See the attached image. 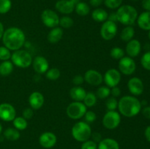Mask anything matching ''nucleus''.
Here are the masks:
<instances>
[{
    "mask_svg": "<svg viewBox=\"0 0 150 149\" xmlns=\"http://www.w3.org/2000/svg\"><path fill=\"white\" fill-rule=\"evenodd\" d=\"M75 6L70 0H59L55 4V8L62 14L69 15L75 10Z\"/></svg>",
    "mask_w": 150,
    "mask_h": 149,
    "instance_id": "6ab92c4d",
    "label": "nucleus"
},
{
    "mask_svg": "<svg viewBox=\"0 0 150 149\" xmlns=\"http://www.w3.org/2000/svg\"><path fill=\"white\" fill-rule=\"evenodd\" d=\"M4 32V26H3V24H2V23H1V22H0V39L2 38Z\"/></svg>",
    "mask_w": 150,
    "mask_h": 149,
    "instance_id": "603ef678",
    "label": "nucleus"
},
{
    "mask_svg": "<svg viewBox=\"0 0 150 149\" xmlns=\"http://www.w3.org/2000/svg\"><path fill=\"white\" fill-rule=\"evenodd\" d=\"M57 142V137L51 131L43 132L39 137V143L42 147L49 149L54 147Z\"/></svg>",
    "mask_w": 150,
    "mask_h": 149,
    "instance_id": "dca6fc26",
    "label": "nucleus"
},
{
    "mask_svg": "<svg viewBox=\"0 0 150 149\" xmlns=\"http://www.w3.org/2000/svg\"><path fill=\"white\" fill-rule=\"evenodd\" d=\"M3 136L5 139L10 141H16L21 137V134L16 128H7L4 130Z\"/></svg>",
    "mask_w": 150,
    "mask_h": 149,
    "instance_id": "bb28decb",
    "label": "nucleus"
},
{
    "mask_svg": "<svg viewBox=\"0 0 150 149\" xmlns=\"http://www.w3.org/2000/svg\"><path fill=\"white\" fill-rule=\"evenodd\" d=\"M135 35V29L132 26H126L120 33V39L124 42H129L133 39Z\"/></svg>",
    "mask_w": 150,
    "mask_h": 149,
    "instance_id": "393cba45",
    "label": "nucleus"
},
{
    "mask_svg": "<svg viewBox=\"0 0 150 149\" xmlns=\"http://www.w3.org/2000/svg\"><path fill=\"white\" fill-rule=\"evenodd\" d=\"M23 117L26 120L31 119L33 117L34 115V110L31 108H26L23 110Z\"/></svg>",
    "mask_w": 150,
    "mask_h": 149,
    "instance_id": "79ce46f5",
    "label": "nucleus"
},
{
    "mask_svg": "<svg viewBox=\"0 0 150 149\" xmlns=\"http://www.w3.org/2000/svg\"><path fill=\"white\" fill-rule=\"evenodd\" d=\"M98 101V97L96 94L92 91L86 92L84 99L83 100V103L86 105V108H92L95 106Z\"/></svg>",
    "mask_w": 150,
    "mask_h": 149,
    "instance_id": "c756f323",
    "label": "nucleus"
},
{
    "mask_svg": "<svg viewBox=\"0 0 150 149\" xmlns=\"http://www.w3.org/2000/svg\"><path fill=\"white\" fill-rule=\"evenodd\" d=\"M121 89L118 86H114V87L111 88V94L112 95L113 97H119L121 95Z\"/></svg>",
    "mask_w": 150,
    "mask_h": 149,
    "instance_id": "c03bdc74",
    "label": "nucleus"
},
{
    "mask_svg": "<svg viewBox=\"0 0 150 149\" xmlns=\"http://www.w3.org/2000/svg\"><path fill=\"white\" fill-rule=\"evenodd\" d=\"M144 136H145V137H146V140H147V141H149L150 143V125L148 126V127L145 129Z\"/></svg>",
    "mask_w": 150,
    "mask_h": 149,
    "instance_id": "8fccbe9b",
    "label": "nucleus"
},
{
    "mask_svg": "<svg viewBox=\"0 0 150 149\" xmlns=\"http://www.w3.org/2000/svg\"><path fill=\"white\" fill-rule=\"evenodd\" d=\"M70 96L73 101L76 102H83L85 96L86 94V91L81 86H73L71 88L69 92Z\"/></svg>",
    "mask_w": 150,
    "mask_h": 149,
    "instance_id": "412c9836",
    "label": "nucleus"
},
{
    "mask_svg": "<svg viewBox=\"0 0 150 149\" xmlns=\"http://www.w3.org/2000/svg\"><path fill=\"white\" fill-rule=\"evenodd\" d=\"M123 2V0H104V4L108 8L111 10L118 9Z\"/></svg>",
    "mask_w": 150,
    "mask_h": 149,
    "instance_id": "4c0bfd02",
    "label": "nucleus"
},
{
    "mask_svg": "<svg viewBox=\"0 0 150 149\" xmlns=\"http://www.w3.org/2000/svg\"><path fill=\"white\" fill-rule=\"evenodd\" d=\"M133 1H138V0H133Z\"/></svg>",
    "mask_w": 150,
    "mask_h": 149,
    "instance_id": "13d9d810",
    "label": "nucleus"
},
{
    "mask_svg": "<svg viewBox=\"0 0 150 149\" xmlns=\"http://www.w3.org/2000/svg\"><path fill=\"white\" fill-rule=\"evenodd\" d=\"M11 51L5 46H0V60L2 61H8L11 58Z\"/></svg>",
    "mask_w": 150,
    "mask_h": 149,
    "instance_id": "e433bc0d",
    "label": "nucleus"
},
{
    "mask_svg": "<svg viewBox=\"0 0 150 149\" xmlns=\"http://www.w3.org/2000/svg\"><path fill=\"white\" fill-rule=\"evenodd\" d=\"M13 124L14 128H16V129L18 131H23L27 128L28 121L23 116H16L13 121Z\"/></svg>",
    "mask_w": 150,
    "mask_h": 149,
    "instance_id": "c85d7f7f",
    "label": "nucleus"
},
{
    "mask_svg": "<svg viewBox=\"0 0 150 149\" xmlns=\"http://www.w3.org/2000/svg\"><path fill=\"white\" fill-rule=\"evenodd\" d=\"M148 38H149V39L150 40V31H148Z\"/></svg>",
    "mask_w": 150,
    "mask_h": 149,
    "instance_id": "4d7b16f0",
    "label": "nucleus"
},
{
    "mask_svg": "<svg viewBox=\"0 0 150 149\" xmlns=\"http://www.w3.org/2000/svg\"><path fill=\"white\" fill-rule=\"evenodd\" d=\"M122 75L118 70L114 68L109 69L105 72L103 76V81L106 86L111 88L117 86L121 81Z\"/></svg>",
    "mask_w": 150,
    "mask_h": 149,
    "instance_id": "9b49d317",
    "label": "nucleus"
},
{
    "mask_svg": "<svg viewBox=\"0 0 150 149\" xmlns=\"http://www.w3.org/2000/svg\"><path fill=\"white\" fill-rule=\"evenodd\" d=\"M84 119L85 122L87 124H92V123L95 122L97 119V115L95 112L92 110H88L86 111V113L84 115Z\"/></svg>",
    "mask_w": 150,
    "mask_h": 149,
    "instance_id": "ea45409f",
    "label": "nucleus"
},
{
    "mask_svg": "<svg viewBox=\"0 0 150 149\" xmlns=\"http://www.w3.org/2000/svg\"><path fill=\"white\" fill-rule=\"evenodd\" d=\"M119 71L125 75H131L136 70V64L133 58L124 56L119 60Z\"/></svg>",
    "mask_w": 150,
    "mask_h": 149,
    "instance_id": "9d476101",
    "label": "nucleus"
},
{
    "mask_svg": "<svg viewBox=\"0 0 150 149\" xmlns=\"http://www.w3.org/2000/svg\"><path fill=\"white\" fill-rule=\"evenodd\" d=\"M142 115L147 119H150V106H146L142 110Z\"/></svg>",
    "mask_w": 150,
    "mask_h": 149,
    "instance_id": "a18cd8bd",
    "label": "nucleus"
},
{
    "mask_svg": "<svg viewBox=\"0 0 150 149\" xmlns=\"http://www.w3.org/2000/svg\"><path fill=\"white\" fill-rule=\"evenodd\" d=\"M103 2V0H89V4L94 7H98Z\"/></svg>",
    "mask_w": 150,
    "mask_h": 149,
    "instance_id": "de8ad7c7",
    "label": "nucleus"
},
{
    "mask_svg": "<svg viewBox=\"0 0 150 149\" xmlns=\"http://www.w3.org/2000/svg\"><path fill=\"white\" fill-rule=\"evenodd\" d=\"M118 110L120 115L127 118L136 116L142 111L141 101L134 96L126 95L118 101Z\"/></svg>",
    "mask_w": 150,
    "mask_h": 149,
    "instance_id": "f03ea898",
    "label": "nucleus"
},
{
    "mask_svg": "<svg viewBox=\"0 0 150 149\" xmlns=\"http://www.w3.org/2000/svg\"><path fill=\"white\" fill-rule=\"evenodd\" d=\"M12 7L11 0H0V14H6Z\"/></svg>",
    "mask_w": 150,
    "mask_h": 149,
    "instance_id": "c9c22d12",
    "label": "nucleus"
},
{
    "mask_svg": "<svg viewBox=\"0 0 150 149\" xmlns=\"http://www.w3.org/2000/svg\"><path fill=\"white\" fill-rule=\"evenodd\" d=\"M127 88H128L129 91L130 92L133 96H140L143 93L144 90V83L138 77H131L127 82Z\"/></svg>",
    "mask_w": 150,
    "mask_h": 149,
    "instance_id": "ddd939ff",
    "label": "nucleus"
},
{
    "mask_svg": "<svg viewBox=\"0 0 150 149\" xmlns=\"http://www.w3.org/2000/svg\"><path fill=\"white\" fill-rule=\"evenodd\" d=\"M84 82V77L81 74H77L73 78V83L76 86H79Z\"/></svg>",
    "mask_w": 150,
    "mask_h": 149,
    "instance_id": "37998d69",
    "label": "nucleus"
},
{
    "mask_svg": "<svg viewBox=\"0 0 150 149\" xmlns=\"http://www.w3.org/2000/svg\"><path fill=\"white\" fill-rule=\"evenodd\" d=\"M108 20H111V21L113 22H117V15H116V13H111L110 15H108Z\"/></svg>",
    "mask_w": 150,
    "mask_h": 149,
    "instance_id": "3c124183",
    "label": "nucleus"
},
{
    "mask_svg": "<svg viewBox=\"0 0 150 149\" xmlns=\"http://www.w3.org/2000/svg\"><path fill=\"white\" fill-rule=\"evenodd\" d=\"M118 31V27L115 22L111 20H105L103 22L100 28L101 37L106 41L111 40L116 37Z\"/></svg>",
    "mask_w": 150,
    "mask_h": 149,
    "instance_id": "6e6552de",
    "label": "nucleus"
},
{
    "mask_svg": "<svg viewBox=\"0 0 150 149\" xmlns=\"http://www.w3.org/2000/svg\"><path fill=\"white\" fill-rule=\"evenodd\" d=\"M70 1H71L72 2H73V4H75V5H76V4H77L78 3H79V1H80V0H70Z\"/></svg>",
    "mask_w": 150,
    "mask_h": 149,
    "instance_id": "864d4df0",
    "label": "nucleus"
},
{
    "mask_svg": "<svg viewBox=\"0 0 150 149\" xmlns=\"http://www.w3.org/2000/svg\"><path fill=\"white\" fill-rule=\"evenodd\" d=\"M86 111L87 108L83 102L73 101L67 106L66 114L71 119L79 120L84 116Z\"/></svg>",
    "mask_w": 150,
    "mask_h": 149,
    "instance_id": "423d86ee",
    "label": "nucleus"
},
{
    "mask_svg": "<svg viewBox=\"0 0 150 149\" xmlns=\"http://www.w3.org/2000/svg\"><path fill=\"white\" fill-rule=\"evenodd\" d=\"M28 101H29L30 108H32L34 110H37L40 109L44 105L45 98L40 92L34 91L29 95Z\"/></svg>",
    "mask_w": 150,
    "mask_h": 149,
    "instance_id": "a211bd4d",
    "label": "nucleus"
},
{
    "mask_svg": "<svg viewBox=\"0 0 150 149\" xmlns=\"http://www.w3.org/2000/svg\"><path fill=\"white\" fill-rule=\"evenodd\" d=\"M63 34H64V32H63L62 28L59 27V26L53 28L48 32V36H47V39H48V41L50 43H57V42H59L62 39L63 37Z\"/></svg>",
    "mask_w": 150,
    "mask_h": 149,
    "instance_id": "4be33fe9",
    "label": "nucleus"
},
{
    "mask_svg": "<svg viewBox=\"0 0 150 149\" xmlns=\"http://www.w3.org/2000/svg\"><path fill=\"white\" fill-rule=\"evenodd\" d=\"M105 106H106L108 111L109 110H116L117 108H118V101H117V98L113 97H108L105 102Z\"/></svg>",
    "mask_w": 150,
    "mask_h": 149,
    "instance_id": "f704fd0d",
    "label": "nucleus"
},
{
    "mask_svg": "<svg viewBox=\"0 0 150 149\" xmlns=\"http://www.w3.org/2000/svg\"><path fill=\"white\" fill-rule=\"evenodd\" d=\"M142 51V44L138 39H133L127 42L125 48V52L127 56L130 58H135L138 56Z\"/></svg>",
    "mask_w": 150,
    "mask_h": 149,
    "instance_id": "f3484780",
    "label": "nucleus"
},
{
    "mask_svg": "<svg viewBox=\"0 0 150 149\" xmlns=\"http://www.w3.org/2000/svg\"><path fill=\"white\" fill-rule=\"evenodd\" d=\"M75 11L79 15L86 16L90 12V7L86 3L83 2V1H79L75 6Z\"/></svg>",
    "mask_w": 150,
    "mask_h": 149,
    "instance_id": "cd10ccee",
    "label": "nucleus"
},
{
    "mask_svg": "<svg viewBox=\"0 0 150 149\" xmlns=\"http://www.w3.org/2000/svg\"><path fill=\"white\" fill-rule=\"evenodd\" d=\"M45 77L47 79L50 80H57V79L59 78L60 75H61V72H60L59 70L56 67H53V68L48 69V71L45 73Z\"/></svg>",
    "mask_w": 150,
    "mask_h": 149,
    "instance_id": "2f4dec72",
    "label": "nucleus"
},
{
    "mask_svg": "<svg viewBox=\"0 0 150 149\" xmlns=\"http://www.w3.org/2000/svg\"><path fill=\"white\" fill-rule=\"evenodd\" d=\"M96 96L98 99H104L109 97L111 94V89L108 86H100L97 89Z\"/></svg>",
    "mask_w": 150,
    "mask_h": 149,
    "instance_id": "7c9ffc66",
    "label": "nucleus"
},
{
    "mask_svg": "<svg viewBox=\"0 0 150 149\" xmlns=\"http://www.w3.org/2000/svg\"><path fill=\"white\" fill-rule=\"evenodd\" d=\"M142 5L146 11L150 12V0H143L142 2Z\"/></svg>",
    "mask_w": 150,
    "mask_h": 149,
    "instance_id": "09e8293b",
    "label": "nucleus"
},
{
    "mask_svg": "<svg viewBox=\"0 0 150 149\" xmlns=\"http://www.w3.org/2000/svg\"><path fill=\"white\" fill-rule=\"evenodd\" d=\"M10 61H12L13 65L16 67L20 68H27L32 65L33 58L29 51L19 49L13 51L11 55Z\"/></svg>",
    "mask_w": 150,
    "mask_h": 149,
    "instance_id": "39448f33",
    "label": "nucleus"
},
{
    "mask_svg": "<svg viewBox=\"0 0 150 149\" xmlns=\"http://www.w3.org/2000/svg\"><path fill=\"white\" fill-rule=\"evenodd\" d=\"M84 81L90 86H98L103 82V75L95 70H89L84 73Z\"/></svg>",
    "mask_w": 150,
    "mask_h": 149,
    "instance_id": "4468645a",
    "label": "nucleus"
},
{
    "mask_svg": "<svg viewBox=\"0 0 150 149\" xmlns=\"http://www.w3.org/2000/svg\"><path fill=\"white\" fill-rule=\"evenodd\" d=\"M81 149H98V144L93 140H88L82 143Z\"/></svg>",
    "mask_w": 150,
    "mask_h": 149,
    "instance_id": "a19ab883",
    "label": "nucleus"
},
{
    "mask_svg": "<svg viewBox=\"0 0 150 149\" xmlns=\"http://www.w3.org/2000/svg\"><path fill=\"white\" fill-rule=\"evenodd\" d=\"M141 64L146 70L150 71V51H146L141 58Z\"/></svg>",
    "mask_w": 150,
    "mask_h": 149,
    "instance_id": "58836bf2",
    "label": "nucleus"
},
{
    "mask_svg": "<svg viewBox=\"0 0 150 149\" xmlns=\"http://www.w3.org/2000/svg\"><path fill=\"white\" fill-rule=\"evenodd\" d=\"M98 149H120V145L114 139L105 138L99 142Z\"/></svg>",
    "mask_w": 150,
    "mask_h": 149,
    "instance_id": "5701e85b",
    "label": "nucleus"
},
{
    "mask_svg": "<svg viewBox=\"0 0 150 149\" xmlns=\"http://www.w3.org/2000/svg\"><path fill=\"white\" fill-rule=\"evenodd\" d=\"M141 104H142V106H145V105H146V104H147V102L145 100H143L142 102H141Z\"/></svg>",
    "mask_w": 150,
    "mask_h": 149,
    "instance_id": "5fc2aeb1",
    "label": "nucleus"
},
{
    "mask_svg": "<svg viewBox=\"0 0 150 149\" xmlns=\"http://www.w3.org/2000/svg\"><path fill=\"white\" fill-rule=\"evenodd\" d=\"M2 42L4 46L10 51L21 49L26 42V36L23 31L18 27H10L4 30Z\"/></svg>",
    "mask_w": 150,
    "mask_h": 149,
    "instance_id": "f257e3e1",
    "label": "nucleus"
},
{
    "mask_svg": "<svg viewBox=\"0 0 150 149\" xmlns=\"http://www.w3.org/2000/svg\"><path fill=\"white\" fill-rule=\"evenodd\" d=\"M16 117V110L10 103L0 104V119L4 121H13Z\"/></svg>",
    "mask_w": 150,
    "mask_h": 149,
    "instance_id": "f8f14e48",
    "label": "nucleus"
},
{
    "mask_svg": "<svg viewBox=\"0 0 150 149\" xmlns=\"http://www.w3.org/2000/svg\"><path fill=\"white\" fill-rule=\"evenodd\" d=\"M73 24H74V21L70 16H62L59 18V25L63 29H70L73 26Z\"/></svg>",
    "mask_w": 150,
    "mask_h": 149,
    "instance_id": "473e14b6",
    "label": "nucleus"
},
{
    "mask_svg": "<svg viewBox=\"0 0 150 149\" xmlns=\"http://www.w3.org/2000/svg\"><path fill=\"white\" fill-rule=\"evenodd\" d=\"M110 55L113 59L120 60L125 56V51L120 47H114L110 51Z\"/></svg>",
    "mask_w": 150,
    "mask_h": 149,
    "instance_id": "72a5a7b5",
    "label": "nucleus"
},
{
    "mask_svg": "<svg viewBox=\"0 0 150 149\" xmlns=\"http://www.w3.org/2000/svg\"><path fill=\"white\" fill-rule=\"evenodd\" d=\"M92 133L90 126L85 121H79L76 123L71 129V134L73 138L76 141L81 143L89 140Z\"/></svg>",
    "mask_w": 150,
    "mask_h": 149,
    "instance_id": "20e7f679",
    "label": "nucleus"
},
{
    "mask_svg": "<svg viewBox=\"0 0 150 149\" xmlns=\"http://www.w3.org/2000/svg\"><path fill=\"white\" fill-rule=\"evenodd\" d=\"M138 26L144 31H150V12L145 11L141 13L136 20Z\"/></svg>",
    "mask_w": 150,
    "mask_h": 149,
    "instance_id": "aec40b11",
    "label": "nucleus"
},
{
    "mask_svg": "<svg viewBox=\"0 0 150 149\" xmlns=\"http://www.w3.org/2000/svg\"><path fill=\"white\" fill-rule=\"evenodd\" d=\"M32 64L35 72L39 74H45L49 69L48 60L42 56H38L35 57L32 61Z\"/></svg>",
    "mask_w": 150,
    "mask_h": 149,
    "instance_id": "2eb2a0df",
    "label": "nucleus"
},
{
    "mask_svg": "<svg viewBox=\"0 0 150 149\" xmlns=\"http://www.w3.org/2000/svg\"><path fill=\"white\" fill-rule=\"evenodd\" d=\"M108 13L103 8H96L92 11V18L95 21L98 23H103L108 20Z\"/></svg>",
    "mask_w": 150,
    "mask_h": 149,
    "instance_id": "b1692460",
    "label": "nucleus"
},
{
    "mask_svg": "<svg viewBox=\"0 0 150 149\" xmlns=\"http://www.w3.org/2000/svg\"><path fill=\"white\" fill-rule=\"evenodd\" d=\"M59 18L58 14L51 9H46L41 13V20L42 23L46 27L51 29L57 27L59 26Z\"/></svg>",
    "mask_w": 150,
    "mask_h": 149,
    "instance_id": "1a4fd4ad",
    "label": "nucleus"
},
{
    "mask_svg": "<svg viewBox=\"0 0 150 149\" xmlns=\"http://www.w3.org/2000/svg\"><path fill=\"white\" fill-rule=\"evenodd\" d=\"M102 123L107 129H115L121 123V115L116 110L107 111L103 118Z\"/></svg>",
    "mask_w": 150,
    "mask_h": 149,
    "instance_id": "0eeeda50",
    "label": "nucleus"
},
{
    "mask_svg": "<svg viewBox=\"0 0 150 149\" xmlns=\"http://www.w3.org/2000/svg\"><path fill=\"white\" fill-rule=\"evenodd\" d=\"M1 132H2V126L0 124V134H1Z\"/></svg>",
    "mask_w": 150,
    "mask_h": 149,
    "instance_id": "6e6d98bb",
    "label": "nucleus"
},
{
    "mask_svg": "<svg viewBox=\"0 0 150 149\" xmlns=\"http://www.w3.org/2000/svg\"><path fill=\"white\" fill-rule=\"evenodd\" d=\"M117 22L125 26H132L138 18V12L134 7L129 4L122 5L116 12Z\"/></svg>",
    "mask_w": 150,
    "mask_h": 149,
    "instance_id": "7ed1b4c3",
    "label": "nucleus"
},
{
    "mask_svg": "<svg viewBox=\"0 0 150 149\" xmlns=\"http://www.w3.org/2000/svg\"><path fill=\"white\" fill-rule=\"evenodd\" d=\"M91 137H92V140H93V141H95V143L100 142L101 140H102V135H101L100 133H99V132L92 133Z\"/></svg>",
    "mask_w": 150,
    "mask_h": 149,
    "instance_id": "49530a36",
    "label": "nucleus"
},
{
    "mask_svg": "<svg viewBox=\"0 0 150 149\" xmlns=\"http://www.w3.org/2000/svg\"><path fill=\"white\" fill-rule=\"evenodd\" d=\"M14 65L11 61H4L0 64V75L3 77L9 76L13 71Z\"/></svg>",
    "mask_w": 150,
    "mask_h": 149,
    "instance_id": "a878e982",
    "label": "nucleus"
}]
</instances>
